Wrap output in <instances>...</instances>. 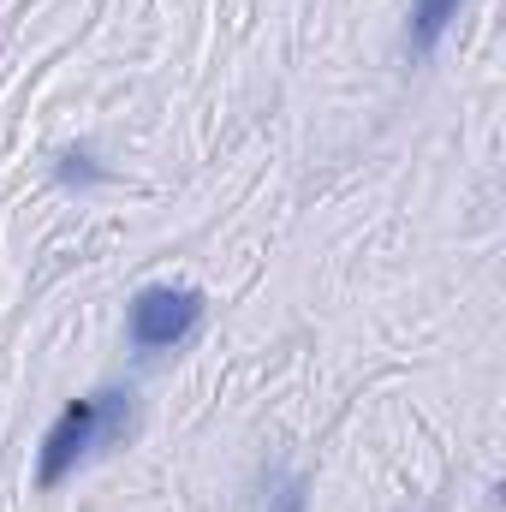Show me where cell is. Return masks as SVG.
I'll list each match as a JSON object with an SVG mask.
<instances>
[{
    "instance_id": "1",
    "label": "cell",
    "mask_w": 506,
    "mask_h": 512,
    "mask_svg": "<svg viewBox=\"0 0 506 512\" xmlns=\"http://www.w3.org/2000/svg\"><path fill=\"white\" fill-rule=\"evenodd\" d=\"M137 435V393L131 387H96L84 399H66V411L48 423L36 447V489L54 495L78 465H90L108 447H126Z\"/></svg>"
},
{
    "instance_id": "3",
    "label": "cell",
    "mask_w": 506,
    "mask_h": 512,
    "mask_svg": "<svg viewBox=\"0 0 506 512\" xmlns=\"http://www.w3.org/2000/svg\"><path fill=\"white\" fill-rule=\"evenodd\" d=\"M465 0H411V18H405V54L411 60H429L441 48V36L453 30Z\"/></svg>"
},
{
    "instance_id": "2",
    "label": "cell",
    "mask_w": 506,
    "mask_h": 512,
    "mask_svg": "<svg viewBox=\"0 0 506 512\" xmlns=\"http://www.w3.org/2000/svg\"><path fill=\"white\" fill-rule=\"evenodd\" d=\"M209 316V298L197 286H143L126 310V340L137 352H173L185 346Z\"/></svg>"
},
{
    "instance_id": "5",
    "label": "cell",
    "mask_w": 506,
    "mask_h": 512,
    "mask_svg": "<svg viewBox=\"0 0 506 512\" xmlns=\"http://www.w3.org/2000/svg\"><path fill=\"white\" fill-rule=\"evenodd\" d=\"M310 507V483L304 477H280L274 495H268V512H304Z\"/></svg>"
},
{
    "instance_id": "4",
    "label": "cell",
    "mask_w": 506,
    "mask_h": 512,
    "mask_svg": "<svg viewBox=\"0 0 506 512\" xmlns=\"http://www.w3.org/2000/svg\"><path fill=\"white\" fill-rule=\"evenodd\" d=\"M54 179H60V185H108L114 173L96 167V149H90V143H78V149H66V155L54 161Z\"/></svg>"
}]
</instances>
